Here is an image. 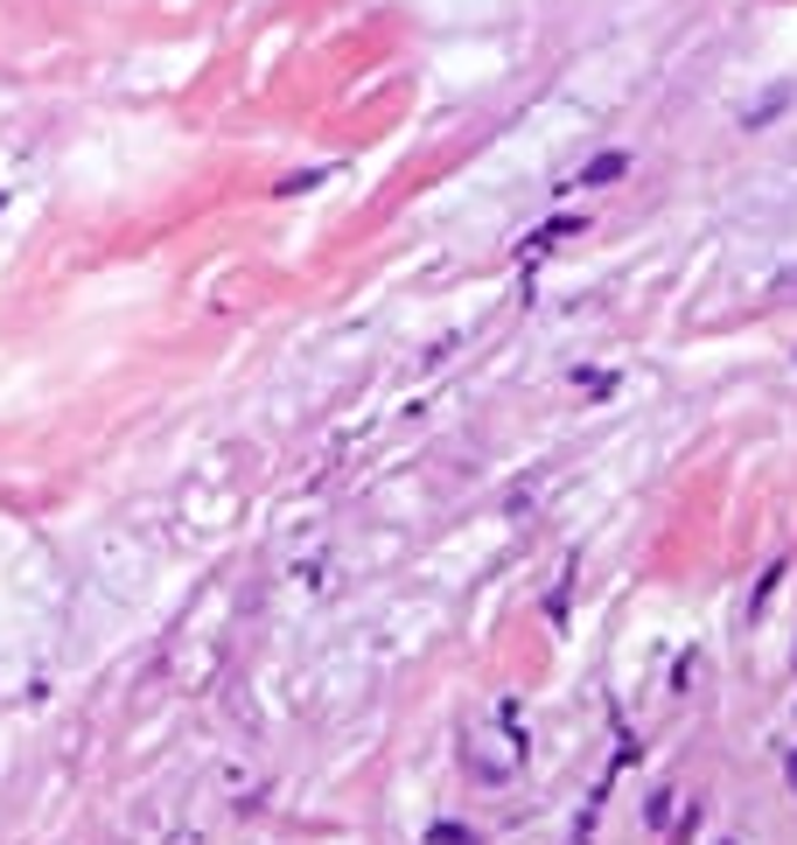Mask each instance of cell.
Wrapping results in <instances>:
<instances>
[{
    "label": "cell",
    "mask_w": 797,
    "mask_h": 845,
    "mask_svg": "<svg viewBox=\"0 0 797 845\" xmlns=\"http://www.w3.org/2000/svg\"><path fill=\"white\" fill-rule=\"evenodd\" d=\"M622 168H630V154H616V147H609V154H595V161L581 168V189H609Z\"/></svg>",
    "instance_id": "obj_1"
},
{
    "label": "cell",
    "mask_w": 797,
    "mask_h": 845,
    "mask_svg": "<svg viewBox=\"0 0 797 845\" xmlns=\"http://www.w3.org/2000/svg\"><path fill=\"white\" fill-rule=\"evenodd\" d=\"M784 105H790V84H776V91H770L763 105H749V120H742V126H770V120H776V112H784Z\"/></svg>",
    "instance_id": "obj_2"
},
{
    "label": "cell",
    "mask_w": 797,
    "mask_h": 845,
    "mask_svg": "<svg viewBox=\"0 0 797 845\" xmlns=\"http://www.w3.org/2000/svg\"><path fill=\"white\" fill-rule=\"evenodd\" d=\"M784 768H790V790H797V747H790V762H784Z\"/></svg>",
    "instance_id": "obj_3"
}]
</instances>
